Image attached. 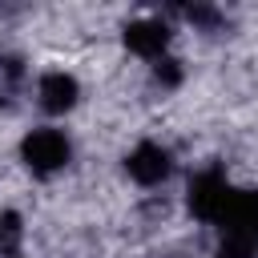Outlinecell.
<instances>
[{
  "mask_svg": "<svg viewBox=\"0 0 258 258\" xmlns=\"http://www.w3.org/2000/svg\"><path fill=\"white\" fill-rule=\"evenodd\" d=\"M20 153H24L28 169H32V173H40V177H48V173L64 169V165H69V157H73L69 137H64L60 129H32V133L24 137V145H20Z\"/></svg>",
  "mask_w": 258,
  "mask_h": 258,
  "instance_id": "6da1fadb",
  "label": "cell"
},
{
  "mask_svg": "<svg viewBox=\"0 0 258 258\" xmlns=\"http://www.w3.org/2000/svg\"><path fill=\"white\" fill-rule=\"evenodd\" d=\"M230 202H234V189H230V181L222 177V169H202V173L189 181V210H194V218H202V222H222L226 210H230Z\"/></svg>",
  "mask_w": 258,
  "mask_h": 258,
  "instance_id": "7a4b0ae2",
  "label": "cell"
},
{
  "mask_svg": "<svg viewBox=\"0 0 258 258\" xmlns=\"http://www.w3.org/2000/svg\"><path fill=\"white\" fill-rule=\"evenodd\" d=\"M125 169H129L133 181H141V185H157V181L169 177V153H165L161 145H153V141H141V145L129 153Z\"/></svg>",
  "mask_w": 258,
  "mask_h": 258,
  "instance_id": "3957f363",
  "label": "cell"
},
{
  "mask_svg": "<svg viewBox=\"0 0 258 258\" xmlns=\"http://www.w3.org/2000/svg\"><path fill=\"white\" fill-rule=\"evenodd\" d=\"M125 44H129V52L157 60V56H165L169 28H165L161 20H137V24H129V28H125Z\"/></svg>",
  "mask_w": 258,
  "mask_h": 258,
  "instance_id": "277c9868",
  "label": "cell"
},
{
  "mask_svg": "<svg viewBox=\"0 0 258 258\" xmlns=\"http://www.w3.org/2000/svg\"><path fill=\"white\" fill-rule=\"evenodd\" d=\"M36 97L44 113H69L77 105V81L69 73H44L36 85Z\"/></svg>",
  "mask_w": 258,
  "mask_h": 258,
  "instance_id": "5b68a950",
  "label": "cell"
},
{
  "mask_svg": "<svg viewBox=\"0 0 258 258\" xmlns=\"http://www.w3.org/2000/svg\"><path fill=\"white\" fill-rule=\"evenodd\" d=\"M20 77H24V64H20V56H0V101H4L8 109L16 105Z\"/></svg>",
  "mask_w": 258,
  "mask_h": 258,
  "instance_id": "8992f818",
  "label": "cell"
},
{
  "mask_svg": "<svg viewBox=\"0 0 258 258\" xmlns=\"http://www.w3.org/2000/svg\"><path fill=\"white\" fill-rule=\"evenodd\" d=\"M181 16H185L189 24H198V28H206V32H218V28L226 24V16H222L218 8H210V4H185Z\"/></svg>",
  "mask_w": 258,
  "mask_h": 258,
  "instance_id": "52a82bcc",
  "label": "cell"
},
{
  "mask_svg": "<svg viewBox=\"0 0 258 258\" xmlns=\"http://www.w3.org/2000/svg\"><path fill=\"white\" fill-rule=\"evenodd\" d=\"M20 234H24V226H20V214H0V258L16 254V246H20Z\"/></svg>",
  "mask_w": 258,
  "mask_h": 258,
  "instance_id": "ba28073f",
  "label": "cell"
},
{
  "mask_svg": "<svg viewBox=\"0 0 258 258\" xmlns=\"http://www.w3.org/2000/svg\"><path fill=\"white\" fill-rule=\"evenodd\" d=\"M153 77H157L165 89L181 85V60H173V56H157V60H153Z\"/></svg>",
  "mask_w": 258,
  "mask_h": 258,
  "instance_id": "9c48e42d",
  "label": "cell"
}]
</instances>
